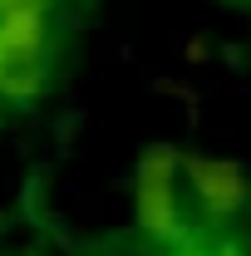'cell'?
Wrapping results in <instances>:
<instances>
[{"label": "cell", "mask_w": 251, "mask_h": 256, "mask_svg": "<svg viewBox=\"0 0 251 256\" xmlns=\"http://www.w3.org/2000/svg\"><path fill=\"white\" fill-rule=\"evenodd\" d=\"M133 217H138V232L162 252L188 246L202 232L192 217L188 188H182V153L178 148H148L138 158V168H133Z\"/></svg>", "instance_id": "6da1fadb"}, {"label": "cell", "mask_w": 251, "mask_h": 256, "mask_svg": "<svg viewBox=\"0 0 251 256\" xmlns=\"http://www.w3.org/2000/svg\"><path fill=\"white\" fill-rule=\"evenodd\" d=\"M182 188H188L192 217L202 232H222L251 212V178L226 158L182 153Z\"/></svg>", "instance_id": "3957f363"}, {"label": "cell", "mask_w": 251, "mask_h": 256, "mask_svg": "<svg viewBox=\"0 0 251 256\" xmlns=\"http://www.w3.org/2000/svg\"><path fill=\"white\" fill-rule=\"evenodd\" d=\"M20 5H50V0H0V15H5V10H20ZM54 10H60V5H54Z\"/></svg>", "instance_id": "277c9868"}, {"label": "cell", "mask_w": 251, "mask_h": 256, "mask_svg": "<svg viewBox=\"0 0 251 256\" xmlns=\"http://www.w3.org/2000/svg\"><path fill=\"white\" fill-rule=\"evenodd\" d=\"M50 5H60V0H50Z\"/></svg>", "instance_id": "5b68a950"}, {"label": "cell", "mask_w": 251, "mask_h": 256, "mask_svg": "<svg viewBox=\"0 0 251 256\" xmlns=\"http://www.w3.org/2000/svg\"><path fill=\"white\" fill-rule=\"evenodd\" d=\"M54 64V5H20L0 15V104L25 108L44 94Z\"/></svg>", "instance_id": "7a4b0ae2"}]
</instances>
